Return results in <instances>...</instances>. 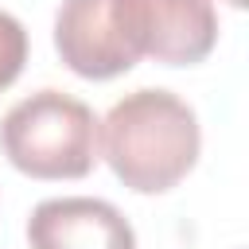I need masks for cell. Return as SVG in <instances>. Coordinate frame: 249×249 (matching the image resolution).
<instances>
[{
  "label": "cell",
  "instance_id": "6da1fadb",
  "mask_svg": "<svg viewBox=\"0 0 249 249\" xmlns=\"http://www.w3.org/2000/svg\"><path fill=\"white\" fill-rule=\"evenodd\" d=\"M214 47V0H62L54 12V51L86 82L121 78L140 58L195 66Z\"/></svg>",
  "mask_w": 249,
  "mask_h": 249
},
{
  "label": "cell",
  "instance_id": "277c9868",
  "mask_svg": "<svg viewBox=\"0 0 249 249\" xmlns=\"http://www.w3.org/2000/svg\"><path fill=\"white\" fill-rule=\"evenodd\" d=\"M31 249H136L132 222L105 198H43L27 218Z\"/></svg>",
  "mask_w": 249,
  "mask_h": 249
},
{
  "label": "cell",
  "instance_id": "3957f363",
  "mask_svg": "<svg viewBox=\"0 0 249 249\" xmlns=\"http://www.w3.org/2000/svg\"><path fill=\"white\" fill-rule=\"evenodd\" d=\"M0 152L27 179H82L97 163V117L62 89H35L4 113Z\"/></svg>",
  "mask_w": 249,
  "mask_h": 249
},
{
  "label": "cell",
  "instance_id": "5b68a950",
  "mask_svg": "<svg viewBox=\"0 0 249 249\" xmlns=\"http://www.w3.org/2000/svg\"><path fill=\"white\" fill-rule=\"evenodd\" d=\"M27 62V27L0 8V89H8Z\"/></svg>",
  "mask_w": 249,
  "mask_h": 249
},
{
  "label": "cell",
  "instance_id": "8992f818",
  "mask_svg": "<svg viewBox=\"0 0 249 249\" xmlns=\"http://www.w3.org/2000/svg\"><path fill=\"white\" fill-rule=\"evenodd\" d=\"M226 4H230V8H245L249 0H226Z\"/></svg>",
  "mask_w": 249,
  "mask_h": 249
},
{
  "label": "cell",
  "instance_id": "7a4b0ae2",
  "mask_svg": "<svg viewBox=\"0 0 249 249\" xmlns=\"http://www.w3.org/2000/svg\"><path fill=\"white\" fill-rule=\"evenodd\" d=\"M97 152L128 191L163 195L195 171L202 128L179 93L144 86L113 101L97 121Z\"/></svg>",
  "mask_w": 249,
  "mask_h": 249
}]
</instances>
